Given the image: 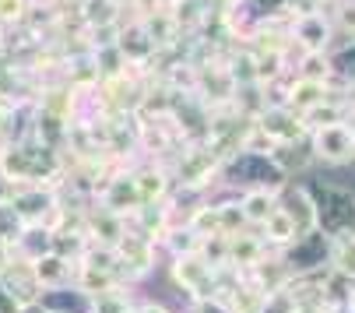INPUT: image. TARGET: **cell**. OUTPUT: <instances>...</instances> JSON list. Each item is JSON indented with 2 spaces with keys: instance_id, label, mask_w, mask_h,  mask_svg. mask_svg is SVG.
I'll use <instances>...</instances> for the list:
<instances>
[{
  "instance_id": "cell-1",
  "label": "cell",
  "mask_w": 355,
  "mask_h": 313,
  "mask_svg": "<svg viewBox=\"0 0 355 313\" xmlns=\"http://www.w3.org/2000/svg\"><path fill=\"white\" fill-rule=\"evenodd\" d=\"M324 204L327 208H320V215H324V226L327 229H341L345 222H352V201L348 197H341V194H324Z\"/></svg>"
},
{
  "instance_id": "cell-2",
  "label": "cell",
  "mask_w": 355,
  "mask_h": 313,
  "mask_svg": "<svg viewBox=\"0 0 355 313\" xmlns=\"http://www.w3.org/2000/svg\"><path fill=\"white\" fill-rule=\"evenodd\" d=\"M0 313H8V303L4 299H0Z\"/></svg>"
}]
</instances>
